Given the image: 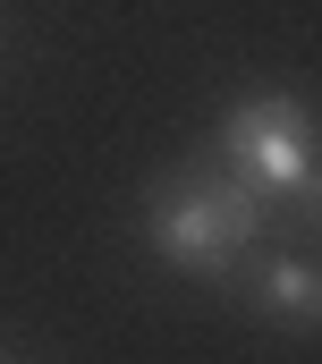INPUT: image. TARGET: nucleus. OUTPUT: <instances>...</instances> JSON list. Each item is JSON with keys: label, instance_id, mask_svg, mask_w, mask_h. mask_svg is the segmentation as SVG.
<instances>
[{"label": "nucleus", "instance_id": "1", "mask_svg": "<svg viewBox=\"0 0 322 364\" xmlns=\"http://www.w3.org/2000/svg\"><path fill=\"white\" fill-rule=\"evenodd\" d=\"M153 246L178 263V272H221L229 255L254 246L263 229V195L246 178H221V170H178L170 186H153Z\"/></svg>", "mask_w": 322, "mask_h": 364}, {"label": "nucleus", "instance_id": "2", "mask_svg": "<svg viewBox=\"0 0 322 364\" xmlns=\"http://www.w3.org/2000/svg\"><path fill=\"white\" fill-rule=\"evenodd\" d=\"M221 153L263 203H289L297 186L314 178V119L297 93H254L221 119Z\"/></svg>", "mask_w": 322, "mask_h": 364}, {"label": "nucleus", "instance_id": "3", "mask_svg": "<svg viewBox=\"0 0 322 364\" xmlns=\"http://www.w3.org/2000/svg\"><path fill=\"white\" fill-rule=\"evenodd\" d=\"M254 296H263V314H280V322H322V263L280 255V263L254 272Z\"/></svg>", "mask_w": 322, "mask_h": 364}, {"label": "nucleus", "instance_id": "4", "mask_svg": "<svg viewBox=\"0 0 322 364\" xmlns=\"http://www.w3.org/2000/svg\"><path fill=\"white\" fill-rule=\"evenodd\" d=\"M289 203H297V212H306V220H322V161H314V178L297 186V195H289Z\"/></svg>", "mask_w": 322, "mask_h": 364}]
</instances>
